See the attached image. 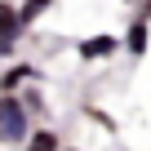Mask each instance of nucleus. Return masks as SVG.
I'll use <instances>...</instances> for the list:
<instances>
[{
  "label": "nucleus",
  "mask_w": 151,
  "mask_h": 151,
  "mask_svg": "<svg viewBox=\"0 0 151 151\" xmlns=\"http://www.w3.org/2000/svg\"><path fill=\"white\" fill-rule=\"evenodd\" d=\"M31 133V111L22 107L18 93H0V147L5 142H22Z\"/></svg>",
  "instance_id": "nucleus-1"
},
{
  "label": "nucleus",
  "mask_w": 151,
  "mask_h": 151,
  "mask_svg": "<svg viewBox=\"0 0 151 151\" xmlns=\"http://www.w3.org/2000/svg\"><path fill=\"white\" fill-rule=\"evenodd\" d=\"M147 40H151V22H147V18L129 22V31H124V49H129L133 58H142V53H147Z\"/></svg>",
  "instance_id": "nucleus-2"
},
{
  "label": "nucleus",
  "mask_w": 151,
  "mask_h": 151,
  "mask_svg": "<svg viewBox=\"0 0 151 151\" xmlns=\"http://www.w3.org/2000/svg\"><path fill=\"white\" fill-rule=\"evenodd\" d=\"M120 49V40L116 36H93V40H80V58L85 62H93V58H111Z\"/></svg>",
  "instance_id": "nucleus-3"
},
{
  "label": "nucleus",
  "mask_w": 151,
  "mask_h": 151,
  "mask_svg": "<svg viewBox=\"0 0 151 151\" xmlns=\"http://www.w3.org/2000/svg\"><path fill=\"white\" fill-rule=\"evenodd\" d=\"M27 80H36V67H31V62H18V67H9L5 76H0V93H14V89L27 85Z\"/></svg>",
  "instance_id": "nucleus-4"
},
{
  "label": "nucleus",
  "mask_w": 151,
  "mask_h": 151,
  "mask_svg": "<svg viewBox=\"0 0 151 151\" xmlns=\"http://www.w3.org/2000/svg\"><path fill=\"white\" fill-rule=\"evenodd\" d=\"M22 142H27V151H58V147H62V138H58L53 129H31Z\"/></svg>",
  "instance_id": "nucleus-5"
},
{
  "label": "nucleus",
  "mask_w": 151,
  "mask_h": 151,
  "mask_svg": "<svg viewBox=\"0 0 151 151\" xmlns=\"http://www.w3.org/2000/svg\"><path fill=\"white\" fill-rule=\"evenodd\" d=\"M49 5H53V0H22V9H18V27L27 31V27H31V22H36Z\"/></svg>",
  "instance_id": "nucleus-6"
},
{
  "label": "nucleus",
  "mask_w": 151,
  "mask_h": 151,
  "mask_svg": "<svg viewBox=\"0 0 151 151\" xmlns=\"http://www.w3.org/2000/svg\"><path fill=\"white\" fill-rule=\"evenodd\" d=\"M0 36H22V27H18V9L9 5V0H0Z\"/></svg>",
  "instance_id": "nucleus-7"
},
{
  "label": "nucleus",
  "mask_w": 151,
  "mask_h": 151,
  "mask_svg": "<svg viewBox=\"0 0 151 151\" xmlns=\"http://www.w3.org/2000/svg\"><path fill=\"white\" fill-rule=\"evenodd\" d=\"M18 98H22V107H27V111H45V98H40L36 89H31V93H18Z\"/></svg>",
  "instance_id": "nucleus-8"
},
{
  "label": "nucleus",
  "mask_w": 151,
  "mask_h": 151,
  "mask_svg": "<svg viewBox=\"0 0 151 151\" xmlns=\"http://www.w3.org/2000/svg\"><path fill=\"white\" fill-rule=\"evenodd\" d=\"M14 49H18V36H0V58H9Z\"/></svg>",
  "instance_id": "nucleus-9"
},
{
  "label": "nucleus",
  "mask_w": 151,
  "mask_h": 151,
  "mask_svg": "<svg viewBox=\"0 0 151 151\" xmlns=\"http://www.w3.org/2000/svg\"><path fill=\"white\" fill-rule=\"evenodd\" d=\"M142 18H147V22H151V0H147V9H142Z\"/></svg>",
  "instance_id": "nucleus-10"
},
{
  "label": "nucleus",
  "mask_w": 151,
  "mask_h": 151,
  "mask_svg": "<svg viewBox=\"0 0 151 151\" xmlns=\"http://www.w3.org/2000/svg\"><path fill=\"white\" fill-rule=\"evenodd\" d=\"M58 151H76V147H58Z\"/></svg>",
  "instance_id": "nucleus-11"
},
{
  "label": "nucleus",
  "mask_w": 151,
  "mask_h": 151,
  "mask_svg": "<svg viewBox=\"0 0 151 151\" xmlns=\"http://www.w3.org/2000/svg\"><path fill=\"white\" fill-rule=\"evenodd\" d=\"M124 5H138V0H124Z\"/></svg>",
  "instance_id": "nucleus-12"
}]
</instances>
